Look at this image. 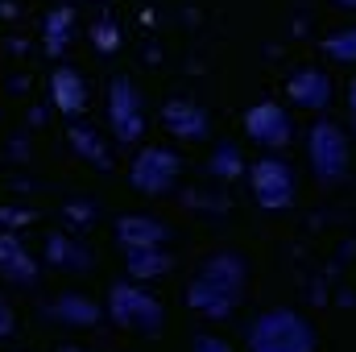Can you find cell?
Wrapping results in <instances>:
<instances>
[{
	"instance_id": "cell-17",
	"label": "cell",
	"mask_w": 356,
	"mask_h": 352,
	"mask_svg": "<svg viewBox=\"0 0 356 352\" xmlns=\"http://www.w3.org/2000/svg\"><path fill=\"white\" fill-rule=\"evenodd\" d=\"M71 145H75V154L91 162L95 170H112V158H108V141L91 129V125H71Z\"/></svg>"
},
{
	"instance_id": "cell-10",
	"label": "cell",
	"mask_w": 356,
	"mask_h": 352,
	"mask_svg": "<svg viewBox=\"0 0 356 352\" xmlns=\"http://www.w3.org/2000/svg\"><path fill=\"white\" fill-rule=\"evenodd\" d=\"M162 125H166V133H175L182 141H203L211 133V116L195 99H170L162 108Z\"/></svg>"
},
{
	"instance_id": "cell-24",
	"label": "cell",
	"mask_w": 356,
	"mask_h": 352,
	"mask_svg": "<svg viewBox=\"0 0 356 352\" xmlns=\"http://www.w3.org/2000/svg\"><path fill=\"white\" fill-rule=\"evenodd\" d=\"M348 108H353V125H356V79L348 83Z\"/></svg>"
},
{
	"instance_id": "cell-2",
	"label": "cell",
	"mask_w": 356,
	"mask_h": 352,
	"mask_svg": "<svg viewBox=\"0 0 356 352\" xmlns=\"http://www.w3.org/2000/svg\"><path fill=\"white\" fill-rule=\"evenodd\" d=\"M245 344H249V352H315V328L298 311L273 307L249 323Z\"/></svg>"
},
{
	"instance_id": "cell-25",
	"label": "cell",
	"mask_w": 356,
	"mask_h": 352,
	"mask_svg": "<svg viewBox=\"0 0 356 352\" xmlns=\"http://www.w3.org/2000/svg\"><path fill=\"white\" fill-rule=\"evenodd\" d=\"M336 4H344V8H356V0H336Z\"/></svg>"
},
{
	"instance_id": "cell-21",
	"label": "cell",
	"mask_w": 356,
	"mask_h": 352,
	"mask_svg": "<svg viewBox=\"0 0 356 352\" xmlns=\"http://www.w3.org/2000/svg\"><path fill=\"white\" fill-rule=\"evenodd\" d=\"M91 42H95V50L112 54V50L120 46V29H116V21H112V17H99V21L91 25Z\"/></svg>"
},
{
	"instance_id": "cell-8",
	"label": "cell",
	"mask_w": 356,
	"mask_h": 352,
	"mask_svg": "<svg viewBox=\"0 0 356 352\" xmlns=\"http://www.w3.org/2000/svg\"><path fill=\"white\" fill-rule=\"evenodd\" d=\"M245 133H249L257 145L277 150V145L290 141V116H286V108H282L277 99H261V104H253V108L245 112Z\"/></svg>"
},
{
	"instance_id": "cell-9",
	"label": "cell",
	"mask_w": 356,
	"mask_h": 352,
	"mask_svg": "<svg viewBox=\"0 0 356 352\" xmlns=\"http://www.w3.org/2000/svg\"><path fill=\"white\" fill-rule=\"evenodd\" d=\"M116 241H120V249H166L170 228H166L158 216L129 211V216L116 220Z\"/></svg>"
},
{
	"instance_id": "cell-22",
	"label": "cell",
	"mask_w": 356,
	"mask_h": 352,
	"mask_svg": "<svg viewBox=\"0 0 356 352\" xmlns=\"http://www.w3.org/2000/svg\"><path fill=\"white\" fill-rule=\"evenodd\" d=\"M191 352H232V344L220 340V336H211V332H199V336L191 340Z\"/></svg>"
},
{
	"instance_id": "cell-12",
	"label": "cell",
	"mask_w": 356,
	"mask_h": 352,
	"mask_svg": "<svg viewBox=\"0 0 356 352\" xmlns=\"http://www.w3.org/2000/svg\"><path fill=\"white\" fill-rule=\"evenodd\" d=\"M46 265L63 269V273H88L91 269V249L79 245L67 232H46Z\"/></svg>"
},
{
	"instance_id": "cell-26",
	"label": "cell",
	"mask_w": 356,
	"mask_h": 352,
	"mask_svg": "<svg viewBox=\"0 0 356 352\" xmlns=\"http://www.w3.org/2000/svg\"><path fill=\"white\" fill-rule=\"evenodd\" d=\"M58 352H83V349H71V344H67V349H58Z\"/></svg>"
},
{
	"instance_id": "cell-6",
	"label": "cell",
	"mask_w": 356,
	"mask_h": 352,
	"mask_svg": "<svg viewBox=\"0 0 356 352\" xmlns=\"http://www.w3.org/2000/svg\"><path fill=\"white\" fill-rule=\"evenodd\" d=\"M178 175H182V158L166 145H145L129 166V182L141 195H166L178 182Z\"/></svg>"
},
{
	"instance_id": "cell-23",
	"label": "cell",
	"mask_w": 356,
	"mask_h": 352,
	"mask_svg": "<svg viewBox=\"0 0 356 352\" xmlns=\"http://www.w3.org/2000/svg\"><path fill=\"white\" fill-rule=\"evenodd\" d=\"M13 328H17V319H13V311H8V307L0 303V336H8Z\"/></svg>"
},
{
	"instance_id": "cell-19",
	"label": "cell",
	"mask_w": 356,
	"mask_h": 352,
	"mask_svg": "<svg viewBox=\"0 0 356 352\" xmlns=\"http://www.w3.org/2000/svg\"><path fill=\"white\" fill-rule=\"evenodd\" d=\"M207 170H211L216 178H224V182H232V178L245 175V158L236 154L232 141H220V150H216V158L207 162Z\"/></svg>"
},
{
	"instance_id": "cell-20",
	"label": "cell",
	"mask_w": 356,
	"mask_h": 352,
	"mask_svg": "<svg viewBox=\"0 0 356 352\" xmlns=\"http://www.w3.org/2000/svg\"><path fill=\"white\" fill-rule=\"evenodd\" d=\"M323 50H327V58H336V63H356V25L332 33V38L323 42Z\"/></svg>"
},
{
	"instance_id": "cell-4",
	"label": "cell",
	"mask_w": 356,
	"mask_h": 352,
	"mask_svg": "<svg viewBox=\"0 0 356 352\" xmlns=\"http://www.w3.org/2000/svg\"><path fill=\"white\" fill-rule=\"evenodd\" d=\"M108 125H112V141L116 145H137L141 133H145L141 95H137L129 75H112L108 79Z\"/></svg>"
},
{
	"instance_id": "cell-15",
	"label": "cell",
	"mask_w": 356,
	"mask_h": 352,
	"mask_svg": "<svg viewBox=\"0 0 356 352\" xmlns=\"http://www.w3.org/2000/svg\"><path fill=\"white\" fill-rule=\"evenodd\" d=\"M46 315L58 319L63 328H95V323H99V303H91L88 294L67 290V294H58L54 303H46Z\"/></svg>"
},
{
	"instance_id": "cell-16",
	"label": "cell",
	"mask_w": 356,
	"mask_h": 352,
	"mask_svg": "<svg viewBox=\"0 0 356 352\" xmlns=\"http://www.w3.org/2000/svg\"><path fill=\"white\" fill-rule=\"evenodd\" d=\"M175 257L166 249H124V269L133 282H149V278H162L170 273Z\"/></svg>"
},
{
	"instance_id": "cell-7",
	"label": "cell",
	"mask_w": 356,
	"mask_h": 352,
	"mask_svg": "<svg viewBox=\"0 0 356 352\" xmlns=\"http://www.w3.org/2000/svg\"><path fill=\"white\" fill-rule=\"evenodd\" d=\"M249 191H253L257 207L282 211V207L294 203V170L282 158H257L249 166Z\"/></svg>"
},
{
	"instance_id": "cell-14",
	"label": "cell",
	"mask_w": 356,
	"mask_h": 352,
	"mask_svg": "<svg viewBox=\"0 0 356 352\" xmlns=\"http://www.w3.org/2000/svg\"><path fill=\"white\" fill-rule=\"evenodd\" d=\"M0 273L8 282H17V286H33L38 282V257H29V249L13 232H0Z\"/></svg>"
},
{
	"instance_id": "cell-5",
	"label": "cell",
	"mask_w": 356,
	"mask_h": 352,
	"mask_svg": "<svg viewBox=\"0 0 356 352\" xmlns=\"http://www.w3.org/2000/svg\"><path fill=\"white\" fill-rule=\"evenodd\" d=\"M307 158H311V170L323 182H336V178L348 175V137L336 120H315L311 133H307Z\"/></svg>"
},
{
	"instance_id": "cell-18",
	"label": "cell",
	"mask_w": 356,
	"mask_h": 352,
	"mask_svg": "<svg viewBox=\"0 0 356 352\" xmlns=\"http://www.w3.org/2000/svg\"><path fill=\"white\" fill-rule=\"evenodd\" d=\"M71 21H75V8L71 4H58L46 13V54L50 58H63L67 42H71Z\"/></svg>"
},
{
	"instance_id": "cell-13",
	"label": "cell",
	"mask_w": 356,
	"mask_h": 352,
	"mask_svg": "<svg viewBox=\"0 0 356 352\" xmlns=\"http://www.w3.org/2000/svg\"><path fill=\"white\" fill-rule=\"evenodd\" d=\"M50 95H54V108L63 116H79L88 108V83L75 67H54L50 75Z\"/></svg>"
},
{
	"instance_id": "cell-3",
	"label": "cell",
	"mask_w": 356,
	"mask_h": 352,
	"mask_svg": "<svg viewBox=\"0 0 356 352\" xmlns=\"http://www.w3.org/2000/svg\"><path fill=\"white\" fill-rule=\"evenodd\" d=\"M108 315L124 332H141V336H158L162 323H166V307L141 282H112V290H108Z\"/></svg>"
},
{
	"instance_id": "cell-1",
	"label": "cell",
	"mask_w": 356,
	"mask_h": 352,
	"mask_svg": "<svg viewBox=\"0 0 356 352\" xmlns=\"http://www.w3.org/2000/svg\"><path fill=\"white\" fill-rule=\"evenodd\" d=\"M245 286H249V262H245L241 253L224 249V253L207 257L203 269L191 278V286H186V303H191V311H199L203 319L220 323V319H228V315L241 307Z\"/></svg>"
},
{
	"instance_id": "cell-11",
	"label": "cell",
	"mask_w": 356,
	"mask_h": 352,
	"mask_svg": "<svg viewBox=\"0 0 356 352\" xmlns=\"http://www.w3.org/2000/svg\"><path fill=\"white\" fill-rule=\"evenodd\" d=\"M286 95H290V104H298L307 112H323L332 104V79L319 67H302L286 79Z\"/></svg>"
}]
</instances>
